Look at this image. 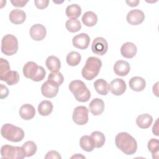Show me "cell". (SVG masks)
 I'll use <instances>...</instances> for the list:
<instances>
[{
	"label": "cell",
	"instance_id": "cell-25",
	"mask_svg": "<svg viewBox=\"0 0 159 159\" xmlns=\"http://www.w3.org/2000/svg\"><path fill=\"white\" fill-rule=\"evenodd\" d=\"M45 65L52 72L58 71L61 68V62L58 58L55 56L51 55L47 58L45 61Z\"/></svg>",
	"mask_w": 159,
	"mask_h": 159
},
{
	"label": "cell",
	"instance_id": "cell-43",
	"mask_svg": "<svg viewBox=\"0 0 159 159\" xmlns=\"http://www.w3.org/2000/svg\"><path fill=\"white\" fill-rule=\"evenodd\" d=\"M80 158V157H81V158H85L84 156H82V155H81V156H80L79 157V155H77V156H76V155H73V156H72L71 157V158Z\"/></svg>",
	"mask_w": 159,
	"mask_h": 159
},
{
	"label": "cell",
	"instance_id": "cell-34",
	"mask_svg": "<svg viewBox=\"0 0 159 159\" xmlns=\"http://www.w3.org/2000/svg\"><path fill=\"white\" fill-rule=\"evenodd\" d=\"M147 147L148 150L152 153V157L154 155L158 157V150H159V141L157 139H151L147 144Z\"/></svg>",
	"mask_w": 159,
	"mask_h": 159
},
{
	"label": "cell",
	"instance_id": "cell-22",
	"mask_svg": "<svg viewBox=\"0 0 159 159\" xmlns=\"http://www.w3.org/2000/svg\"><path fill=\"white\" fill-rule=\"evenodd\" d=\"M153 122V118L148 114H142L136 118V124L141 129H148Z\"/></svg>",
	"mask_w": 159,
	"mask_h": 159
},
{
	"label": "cell",
	"instance_id": "cell-30",
	"mask_svg": "<svg viewBox=\"0 0 159 159\" xmlns=\"http://www.w3.org/2000/svg\"><path fill=\"white\" fill-rule=\"evenodd\" d=\"M66 29L72 33L79 31L81 28V25L77 19H69L65 23Z\"/></svg>",
	"mask_w": 159,
	"mask_h": 159
},
{
	"label": "cell",
	"instance_id": "cell-13",
	"mask_svg": "<svg viewBox=\"0 0 159 159\" xmlns=\"http://www.w3.org/2000/svg\"><path fill=\"white\" fill-rule=\"evenodd\" d=\"M41 92L43 96L48 98H52L57 96L58 92V86L54 85L47 80L42 84Z\"/></svg>",
	"mask_w": 159,
	"mask_h": 159
},
{
	"label": "cell",
	"instance_id": "cell-14",
	"mask_svg": "<svg viewBox=\"0 0 159 159\" xmlns=\"http://www.w3.org/2000/svg\"><path fill=\"white\" fill-rule=\"evenodd\" d=\"M39 66L34 61H28L23 66V74L27 78H29L32 81L35 78L39 71Z\"/></svg>",
	"mask_w": 159,
	"mask_h": 159
},
{
	"label": "cell",
	"instance_id": "cell-2",
	"mask_svg": "<svg viewBox=\"0 0 159 159\" xmlns=\"http://www.w3.org/2000/svg\"><path fill=\"white\" fill-rule=\"evenodd\" d=\"M102 66L101 60L96 57L88 58L82 68L81 75L86 80H92L98 76Z\"/></svg>",
	"mask_w": 159,
	"mask_h": 159
},
{
	"label": "cell",
	"instance_id": "cell-24",
	"mask_svg": "<svg viewBox=\"0 0 159 159\" xmlns=\"http://www.w3.org/2000/svg\"><path fill=\"white\" fill-rule=\"evenodd\" d=\"M94 86L96 92L103 96L107 94L109 91V84L103 79H98L94 83Z\"/></svg>",
	"mask_w": 159,
	"mask_h": 159
},
{
	"label": "cell",
	"instance_id": "cell-11",
	"mask_svg": "<svg viewBox=\"0 0 159 159\" xmlns=\"http://www.w3.org/2000/svg\"><path fill=\"white\" fill-rule=\"evenodd\" d=\"M29 34L33 40L35 41H40L45 37L47 30L43 25L36 24L30 27Z\"/></svg>",
	"mask_w": 159,
	"mask_h": 159
},
{
	"label": "cell",
	"instance_id": "cell-35",
	"mask_svg": "<svg viewBox=\"0 0 159 159\" xmlns=\"http://www.w3.org/2000/svg\"><path fill=\"white\" fill-rule=\"evenodd\" d=\"M0 76L10 71V65L8 61L2 58H0Z\"/></svg>",
	"mask_w": 159,
	"mask_h": 159
},
{
	"label": "cell",
	"instance_id": "cell-41",
	"mask_svg": "<svg viewBox=\"0 0 159 159\" xmlns=\"http://www.w3.org/2000/svg\"><path fill=\"white\" fill-rule=\"evenodd\" d=\"M158 119H157V120L155 121V124L153 125L152 127V132L153 133V134H155L157 136H158Z\"/></svg>",
	"mask_w": 159,
	"mask_h": 159
},
{
	"label": "cell",
	"instance_id": "cell-8",
	"mask_svg": "<svg viewBox=\"0 0 159 159\" xmlns=\"http://www.w3.org/2000/svg\"><path fill=\"white\" fill-rule=\"evenodd\" d=\"M91 50L96 55H104L108 50V44L106 40L101 37L95 38L91 45Z\"/></svg>",
	"mask_w": 159,
	"mask_h": 159
},
{
	"label": "cell",
	"instance_id": "cell-33",
	"mask_svg": "<svg viewBox=\"0 0 159 159\" xmlns=\"http://www.w3.org/2000/svg\"><path fill=\"white\" fill-rule=\"evenodd\" d=\"M47 80H48L54 85L59 87L63 83L64 78L60 72L53 71L49 74Z\"/></svg>",
	"mask_w": 159,
	"mask_h": 159
},
{
	"label": "cell",
	"instance_id": "cell-39",
	"mask_svg": "<svg viewBox=\"0 0 159 159\" xmlns=\"http://www.w3.org/2000/svg\"><path fill=\"white\" fill-rule=\"evenodd\" d=\"M9 94L8 88L3 85L2 84H0V98L4 99L6 98Z\"/></svg>",
	"mask_w": 159,
	"mask_h": 159
},
{
	"label": "cell",
	"instance_id": "cell-16",
	"mask_svg": "<svg viewBox=\"0 0 159 159\" xmlns=\"http://www.w3.org/2000/svg\"><path fill=\"white\" fill-rule=\"evenodd\" d=\"M104 101L100 98L93 99L89 104V109L94 116L101 115L104 110Z\"/></svg>",
	"mask_w": 159,
	"mask_h": 159
},
{
	"label": "cell",
	"instance_id": "cell-6",
	"mask_svg": "<svg viewBox=\"0 0 159 159\" xmlns=\"http://www.w3.org/2000/svg\"><path fill=\"white\" fill-rule=\"evenodd\" d=\"M1 155L2 158L22 159L25 157L22 147L12 146L10 145H2L1 148Z\"/></svg>",
	"mask_w": 159,
	"mask_h": 159
},
{
	"label": "cell",
	"instance_id": "cell-26",
	"mask_svg": "<svg viewBox=\"0 0 159 159\" xmlns=\"http://www.w3.org/2000/svg\"><path fill=\"white\" fill-rule=\"evenodd\" d=\"M53 108V106L51 101L44 100L39 104L38 112L42 116H47L52 112Z\"/></svg>",
	"mask_w": 159,
	"mask_h": 159
},
{
	"label": "cell",
	"instance_id": "cell-18",
	"mask_svg": "<svg viewBox=\"0 0 159 159\" xmlns=\"http://www.w3.org/2000/svg\"><path fill=\"white\" fill-rule=\"evenodd\" d=\"M114 73L120 76H126L130 71V67L129 63L124 60H118L114 65Z\"/></svg>",
	"mask_w": 159,
	"mask_h": 159
},
{
	"label": "cell",
	"instance_id": "cell-29",
	"mask_svg": "<svg viewBox=\"0 0 159 159\" xmlns=\"http://www.w3.org/2000/svg\"><path fill=\"white\" fill-rule=\"evenodd\" d=\"M25 155V157H29L33 156L37 152V145L33 141H27L25 142L22 146Z\"/></svg>",
	"mask_w": 159,
	"mask_h": 159
},
{
	"label": "cell",
	"instance_id": "cell-10",
	"mask_svg": "<svg viewBox=\"0 0 159 159\" xmlns=\"http://www.w3.org/2000/svg\"><path fill=\"white\" fill-rule=\"evenodd\" d=\"M126 19L130 25H136L143 22L145 19V15L143 12L140 9H132L127 13Z\"/></svg>",
	"mask_w": 159,
	"mask_h": 159
},
{
	"label": "cell",
	"instance_id": "cell-12",
	"mask_svg": "<svg viewBox=\"0 0 159 159\" xmlns=\"http://www.w3.org/2000/svg\"><path fill=\"white\" fill-rule=\"evenodd\" d=\"M90 42V37L86 33H81L75 35L72 39L73 45L81 50L86 49Z\"/></svg>",
	"mask_w": 159,
	"mask_h": 159
},
{
	"label": "cell",
	"instance_id": "cell-28",
	"mask_svg": "<svg viewBox=\"0 0 159 159\" xmlns=\"http://www.w3.org/2000/svg\"><path fill=\"white\" fill-rule=\"evenodd\" d=\"M66 16L70 19H77L81 14V8L77 4H73L66 7Z\"/></svg>",
	"mask_w": 159,
	"mask_h": 159
},
{
	"label": "cell",
	"instance_id": "cell-40",
	"mask_svg": "<svg viewBox=\"0 0 159 159\" xmlns=\"http://www.w3.org/2000/svg\"><path fill=\"white\" fill-rule=\"evenodd\" d=\"M29 2L28 0L27 1H23V0H15V1H11V2L12 4L17 7H22L25 6V4Z\"/></svg>",
	"mask_w": 159,
	"mask_h": 159
},
{
	"label": "cell",
	"instance_id": "cell-3",
	"mask_svg": "<svg viewBox=\"0 0 159 159\" xmlns=\"http://www.w3.org/2000/svg\"><path fill=\"white\" fill-rule=\"evenodd\" d=\"M68 88L73 94L75 99L79 102H87L91 97L89 90L85 83L81 80L71 81L69 84Z\"/></svg>",
	"mask_w": 159,
	"mask_h": 159
},
{
	"label": "cell",
	"instance_id": "cell-42",
	"mask_svg": "<svg viewBox=\"0 0 159 159\" xmlns=\"http://www.w3.org/2000/svg\"><path fill=\"white\" fill-rule=\"evenodd\" d=\"M125 2H126V3H127L129 6H130V7H135V6H137L139 4V2H140V1H139V0H133V1L129 0V1H126Z\"/></svg>",
	"mask_w": 159,
	"mask_h": 159
},
{
	"label": "cell",
	"instance_id": "cell-17",
	"mask_svg": "<svg viewBox=\"0 0 159 159\" xmlns=\"http://www.w3.org/2000/svg\"><path fill=\"white\" fill-rule=\"evenodd\" d=\"M19 113L22 119L29 120L34 117L35 115V109L32 104H25L20 107Z\"/></svg>",
	"mask_w": 159,
	"mask_h": 159
},
{
	"label": "cell",
	"instance_id": "cell-19",
	"mask_svg": "<svg viewBox=\"0 0 159 159\" xmlns=\"http://www.w3.org/2000/svg\"><path fill=\"white\" fill-rule=\"evenodd\" d=\"M9 18L12 23L14 24H20L25 20L26 14L22 10L16 9L11 11Z\"/></svg>",
	"mask_w": 159,
	"mask_h": 159
},
{
	"label": "cell",
	"instance_id": "cell-38",
	"mask_svg": "<svg viewBox=\"0 0 159 159\" xmlns=\"http://www.w3.org/2000/svg\"><path fill=\"white\" fill-rule=\"evenodd\" d=\"M45 158H57V159H61V157L60 156V153L55 150H51L47 153L46 155L45 156Z\"/></svg>",
	"mask_w": 159,
	"mask_h": 159
},
{
	"label": "cell",
	"instance_id": "cell-20",
	"mask_svg": "<svg viewBox=\"0 0 159 159\" xmlns=\"http://www.w3.org/2000/svg\"><path fill=\"white\" fill-rule=\"evenodd\" d=\"M129 84L131 89L134 91L139 92L143 91L146 86L145 80L140 76H134L130 78Z\"/></svg>",
	"mask_w": 159,
	"mask_h": 159
},
{
	"label": "cell",
	"instance_id": "cell-7",
	"mask_svg": "<svg viewBox=\"0 0 159 159\" xmlns=\"http://www.w3.org/2000/svg\"><path fill=\"white\" fill-rule=\"evenodd\" d=\"M88 109L84 106H79L75 108L72 119L73 122L79 125L86 124L88 121Z\"/></svg>",
	"mask_w": 159,
	"mask_h": 159
},
{
	"label": "cell",
	"instance_id": "cell-5",
	"mask_svg": "<svg viewBox=\"0 0 159 159\" xmlns=\"http://www.w3.org/2000/svg\"><path fill=\"white\" fill-rule=\"evenodd\" d=\"M18 41L12 34L5 35L1 40V52L7 56L14 55L18 50Z\"/></svg>",
	"mask_w": 159,
	"mask_h": 159
},
{
	"label": "cell",
	"instance_id": "cell-1",
	"mask_svg": "<svg viewBox=\"0 0 159 159\" xmlns=\"http://www.w3.org/2000/svg\"><path fill=\"white\" fill-rule=\"evenodd\" d=\"M115 143L120 150L128 155L134 154L137 149L136 140L131 135L125 132L117 134L115 137Z\"/></svg>",
	"mask_w": 159,
	"mask_h": 159
},
{
	"label": "cell",
	"instance_id": "cell-27",
	"mask_svg": "<svg viewBox=\"0 0 159 159\" xmlns=\"http://www.w3.org/2000/svg\"><path fill=\"white\" fill-rule=\"evenodd\" d=\"M83 23L88 27L94 26L98 22V16L93 11L86 12L82 17Z\"/></svg>",
	"mask_w": 159,
	"mask_h": 159
},
{
	"label": "cell",
	"instance_id": "cell-21",
	"mask_svg": "<svg viewBox=\"0 0 159 159\" xmlns=\"http://www.w3.org/2000/svg\"><path fill=\"white\" fill-rule=\"evenodd\" d=\"M1 80L5 81L9 86H12L19 82V74L17 71L10 70L1 76Z\"/></svg>",
	"mask_w": 159,
	"mask_h": 159
},
{
	"label": "cell",
	"instance_id": "cell-37",
	"mask_svg": "<svg viewBox=\"0 0 159 159\" xmlns=\"http://www.w3.org/2000/svg\"><path fill=\"white\" fill-rule=\"evenodd\" d=\"M34 3L35 6L40 9H43L46 8L49 3V1L48 0H35Z\"/></svg>",
	"mask_w": 159,
	"mask_h": 159
},
{
	"label": "cell",
	"instance_id": "cell-31",
	"mask_svg": "<svg viewBox=\"0 0 159 159\" xmlns=\"http://www.w3.org/2000/svg\"><path fill=\"white\" fill-rule=\"evenodd\" d=\"M81 60V56L77 52H71L66 56V62L68 65L75 66L78 65Z\"/></svg>",
	"mask_w": 159,
	"mask_h": 159
},
{
	"label": "cell",
	"instance_id": "cell-15",
	"mask_svg": "<svg viewBox=\"0 0 159 159\" xmlns=\"http://www.w3.org/2000/svg\"><path fill=\"white\" fill-rule=\"evenodd\" d=\"M137 52L136 45L132 42H125L120 47V53L126 58H132L136 55Z\"/></svg>",
	"mask_w": 159,
	"mask_h": 159
},
{
	"label": "cell",
	"instance_id": "cell-36",
	"mask_svg": "<svg viewBox=\"0 0 159 159\" xmlns=\"http://www.w3.org/2000/svg\"><path fill=\"white\" fill-rule=\"evenodd\" d=\"M45 75H46V71H45V69L42 66H39V71L37 73V75H36L35 78L34 79L33 81H36V82L40 81L43 80L45 78Z\"/></svg>",
	"mask_w": 159,
	"mask_h": 159
},
{
	"label": "cell",
	"instance_id": "cell-23",
	"mask_svg": "<svg viewBox=\"0 0 159 159\" xmlns=\"http://www.w3.org/2000/svg\"><path fill=\"white\" fill-rule=\"evenodd\" d=\"M80 146L84 151L89 152L95 148L94 142L92 137L89 135H83L80 140Z\"/></svg>",
	"mask_w": 159,
	"mask_h": 159
},
{
	"label": "cell",
	"instance_id": "cell-4",
	"mask_svg": "<svg viewBox=\"0 0 159 159\" xmlns=\"http://www.w3.org/2000/svg\"><path fill=\"white\" fill-rule=\"evenodd\" d=\"M1 134L5 139L13 142H20L24 137V132L21 128L9 123L2 126Z\"/></svg>",
	"mask_w": 159,
	"mask_h": 159
},
{
	"label": "cell",
	"instance_id": "cell-9",
	"mask_svg": "<svg viewBox=\"0 0 159 159\" xmlns=\"http://www.w3.org/2000/svg\"><path fill=\"white\" fill-rule=\"evenodd\" d=\"M127 88L125 82L121 78H116L109 84V91L115 96L123 94Z\"/></svg>",
	"mask_w": 159,
	"mask_h": 159
},
{
	"label": "cell",
	"instance_id": "cell-32",
	"mask_svg": "<svg viewBox=\"0 0 159 159\" xmlns=\"http://www.w3.org/2000/svg\"><path fill=\"white\" fill-rule=\"evenodd\" d=\"M91 137H92L96 148L102 147L106 141V138L104 135L99 131H94L91 133Z\"/></svg>",
	"mask_w": 159,
	"mask_h": 159
}]
</instances>
